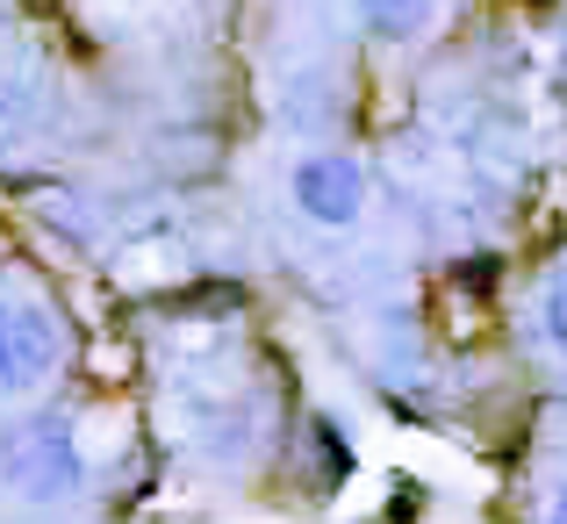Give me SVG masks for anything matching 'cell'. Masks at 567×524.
Here are the masks:
<instances>
[{
  "label": "cell",
  "mask_w": 567,
  "mask_h": 524,
  "mask_svg": "<svg viewBox=\"0 0 567 524\" xmlns=\"http://www.w3.org/2000/svg\"><path fill=\"white\" fill-rule=\"evenodd\" d=\"M0 482L22 503H65L86 489V453L58 410H29L0 431Z\"/></svg>",
  "instance_id": "obj_1"
},
{
  "label": "cell",
  "mask_w": 567,
  "mask_h": 524,
  "mask_svg": "<svg viewBox=\"0 0 567 524\" xmlns=\"http://www.w3.org/2000/svg\"><path fill=\"white\" fill-rule=\"evenodd\" d=\"M58 352H65V331H58L51 309L8 295V302H0V402L37 395L58 373Z\"/></svg>",
  "instance_id": "obj_2"
},
{
  "label": "cell",
  "mask_w": 567,
  "mask_h": 524,
  "mask_svg": "<svg viewBox=\"0 0 567 524\" xmlns=\"http://www.w3.org/2000/svg\"><path fill=\"white\" fill-rule=\"evenodd\" d=\"M288 187H295V208H302L309 223H323V230H346L367 208V173H360V158H346V152L302 158Z\"/></svg>",
  "instance_id": "obj_3"
},
{
  "label": "cell",
  "mask_w": 567,
  "mask_h": 524,
  "mask_svg": "<svg viewBox=\"0 0 567 524\" xmlns=\"http://www.w3.org/2000/svg\"><path fill=\"white\" fill-rule=\"evenodd\" d=\"M360 29L381 43H410L431 29V0H360Z\"/></svg>",
  "instance_id": "obj_4"
},
{
  "label": "cell",
  "mask_w": 567,
  "mask_h": 524,
  "mask_svg": "<svg viewBox=\"0 0 567 524\" xmlns=\"http://www.w3.org/2000/svg\"><path fill=\"white\" fill-rule=\"evenodd\" d=\"M539 323H546V346L567 359V274H554V288H546V302H539Z\"/></svg>",
  "instance_id": "obj_5"
},
{
  "label": "cell",
  "mask_w": 567,
  "mask_h": 524,
  "mask_svg": "<svg viewBox=\"0 0 567 524\" xmlns=\"http://www.w3.org/2000/svg\"><path fill=\"white\" fill-rule=\"evenodd\" d=\"M546 524H567V489L554 496V511H546Z\"/></svg>",
  "instance_id": "obj_6"
}]
</instances>
